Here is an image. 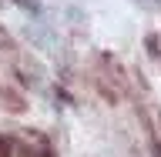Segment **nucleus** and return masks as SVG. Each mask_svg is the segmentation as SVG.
I'll list each match as a JSON object with an SVG mask.
<instances>
[{
    "label": "nucleus",
    "mask_w": 161,
    "mask_h": 157,
    "mask_svg": "<svg viewBox=\"0 0 161 157\" xmlns=\"http://www.w3.org/2000/svg\"><path fill=\"white\" fill-rule=\"evenodd\" d=\"M10 154V144H7V140H0V157H7Z\"/></svg>",
    "instance_id": "nucleus-1"
},
{
    "label": "nucleus",
    "mask_w": 161,
    "mask_h": 157,
    "mask_svg": "<svg viewBox=\"0 0 161 157\" xmlns=\"http://www.w3.org/2000/svg\"><path fill=\"white\" fill-rule=\"evenodd\" d=\"M151 154H154V157H161V144H158V140L151 144Z\"/></svg>",
    "instance_id": "nucleus-2"
}]
</instances>
